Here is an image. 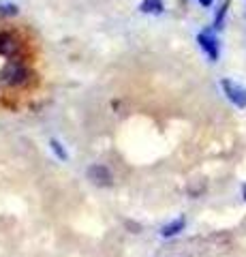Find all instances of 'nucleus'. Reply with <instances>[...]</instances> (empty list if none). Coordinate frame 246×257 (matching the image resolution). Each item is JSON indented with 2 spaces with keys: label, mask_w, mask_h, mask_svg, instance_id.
Masks as SVG:
<instances>
[{
  "label": "nucleus",
  "mask_w": 246,
  "mask_h": 257,
  "mask_svg": "<svg viewBox=\"0 0 246 257\" xmlns=\"http://www.w3.org/2000/svg\"><path fill=\"white\" fill-rule=\"evenodd\" d=\"M220 86H223V92L227 94V99L231 101L235 107H240V109L246 107V88L244 86L231 82V79H223Z\"/></svg>",
  "instance_id": "f03ea898"
},
{
  "label": "nucleus",
  "mask_w": 246,
  "mask_h": 257,
  "mask_svg": "<svg viewBox=\"0 0 246 257\" xmlns=\"http://www.w3.org/2000/svg\"><path fill=\"white\" fill-rule=\"evenodd\" d=\"M0 15H18V7L15 5H0Z\"/></svg>",
  "instance_id": "9d476101"
},
{
  "label": "nucleus",
  "mask_w": 246,
  "mask_h": 257,
  "mask_svg": "<svg viewBox=\"0 0 246 257\" xmlns=\"http://www.w3.org/2000/svg\"><path fill=\"white\" fill-rule=\"evenodd\" d=\"M227 9H229V0H223V5L216 9L214 13V22H212V28L214 30H223L225 26V18H227Z\"/></svg>",
  "instance_id": "6e6552de"
},
{
  "label": "nucleus",
  "mask_w": 246,
  "mask_h": 257,
  "mask_svg": "<svg viewBox=\"0 0 246 257\" xmlns=\"http://www.w3.org/2000/svg\"><path fill=\"white\" fill-rule=\"evenodd\" d=\"M242 193H244V199H246V184H244V187H242Z\"/></svg>",
  "instance_id": "f8f14e48"
},
{
  "label": "nucleus",
  "mask_w": 246,
  "mask_h": 257,
  "mask_svg": "<svg viewBox=\"0 0 246 257\" xmlns=\"http://www.w3.org/2000/svg\"><path fill=\"white\" fill-rule=\"evenodd\" d=\"M197 43H199L201 50L208 54V58L212 62H216L220 58V47H218V41H216V37L212 35V30H203L197 35Z\"/></svg>",
  "instance_id": "7ed1b4c3"
},
{
  "label": "nucleus",
  "mask_w": 246,
  "mask_h": 257,
  "mask_svg": "<svg viewBox=\"0 0 246 257\" xmlns=\"http://www.w3.org/2000/svg\"><path fill=\"white\" fill-rule=\"evenodd\" d=\"M20 52V41L9 32H0V56L5 58H15Z\"/></svg>",
  "instance_id": "20e7f679"
},
{
  "label": "nucleus",
  "mask_w": 246,
  "mask_h": 257,
  "mask_svg": "<svg viewBox=\"0 0 246 257\" xmlns=\"http://www.w3.org/2000/svg\"><path fill=\"white\" fill-rule=\"evenodd\" d=\"M139 11L148 13V15H161L165 11V3L163 0H144V3L139 5Z\"/></svg>",
  "instance_id": "0eeeda50"
},
{
  "label": "nucleus",
  "mask_w": 246,
  "mask_h": 257,
  "mask_svg": "<svg viewBox=\"0 0 246 257\" xmlns=\"http://www.w3.org/2000/svg\"><path fill=\"white\" fill-rule=\"evenodd\" d=\"M184 225H186L184 216H178L176 221H171V223H167V225H163L161 236H163V238H171V236H176V234H180V231L184 229Z\"/></svg>",
  "instance_id": "423d86ee"
},
{
  "label": "nucleus",
  "mask_w": 246,
  "mask_h": 257,
  "mask_svg": "<svg viewBox=\"0 0 246 257\" xmlns=\"http://www.w3.org/2000/svg\"><path fill=\"white\" fill-rule=\"evenodd\" d=\"M50 146H52V150H54V152H56V157H58V159H62V161H67V159H69V155H67V150H65V148H62V144H60V142H56V140H52V142H50Z\"/></svg>",
  "instance_id": "1a4fd4ad"
},
{
  "label": "nucleus",
  "mask_w": 246,
  "mask_h": 257,
  "mask_svg": "<svg viewBox=\"0 0 246 257\" xmlns=\"http://www.w3.org/2000/svg\"><path fill=\"white\" fill-rule=\"evenodd\" d=\"M88 178L94 184L107 187V184H112V172H109L105 165H92V167H88Z\"/></svg>",
  "instance_id": "39448f33"
},
{
  "label": "nucleus",
  "mask_w": 246,
  "mask_h": 257,
  "mask_svg": "<svg viewBox=\"0 0 246 257\" xmlns=\"http://www.w3.org/2000/svg\"><path fill=\"white\" fill-rule=\"evenodd\" d=\"M197 3H199L201 7H212V3H214V0H197Z\"/></svg>",
  "instance_id": "9b49d317"
},
{
  "label": "nucleus",
  "mask_w": 246,
  "mask_h": 257,
  "mask_svg": "<svg viewBox=\"0 0 246 257\" xmlns=\"http://www.w3.org/2000/svg\"><path fill=\"white\" fill-rule=\"evenodd\" d=\"M0 82L5 86H22L28 82V69L26 64L22 60H15V58H9L5 62V67L0 69Z\"/></svg>",
  "instance_id": "f257e3e1"
}]
</instances>
